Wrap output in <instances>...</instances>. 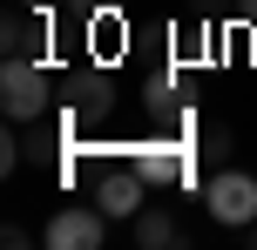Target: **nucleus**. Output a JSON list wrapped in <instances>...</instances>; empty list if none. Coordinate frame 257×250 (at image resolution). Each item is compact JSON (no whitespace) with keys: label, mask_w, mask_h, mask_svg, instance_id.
<instances>
[{"label":"nucleus","mask_w":257,"mask_h":250,"mask_svg":"<svg viewBox=\"0 0 257 250\" xmlns=\"http://www.w3.org/2000/svg\"><path fill=\"white\" fill-rule=\"evenodd\" d=\"M237 14H244V21H257V0H237Z\"/></svg>","instance_id":"obj_12"},{"label":"nucleus","mask_w":257,"mask_h":250,"mask_svg":"<svg viewBox=\"0 0 257 250\" xmlns=\"http://www.w3.org/2000/svg\"><path fill=\"white\" fill-rule=\"evenodd\" d=\"M21 7H54V0H21Z\"/></svg>","instance_id":"obj_13"},{"label":"nucleus","mask_w":257,"mask_h":250,"mask_svg":"<svg viewBox=\"0 0 257 250\" xmlns=\"http://www.w3.org/2000/svg\"><path fill=\"white\" fill-rule=\"evenodd\" d=\"M68 7H81V14H95V7H108V0H68Z\"/></svg>","instance_id":"obj_11"},{"label":"nucleus","mask_w":257,"mask_h":250,"mask_svg":"<svg viewBox=\"0 0 257 250\" xmlns=\"http://www.w3.org/2000/svg\"><path fill=\"white\" fill-rule=\"evenodd\" d=\"M244 237H250V250H257V223H250V230H244Z\"/></svg>","instance_id":"obj_14"},{"label":"nucleus","mask_w":257,"mask_h":250,"mask_svg":"<svg viewBox=\"0 0 257 250\" xmlns=\"http://www.w3.org/2000/svg\"><path fill=\"white\" fill-rule=\"evenodd\" d=\"M203 210H210V223H223V230H250L257 223V176L244 169H210V183H203Z\"/></svg>","instance_id":"obj_2"},{"label":"nucleus","mask_w":257,"mask_h":250,"mask_svg":"<svg viewBox=\"0 0 257 250\" xmlns=\"http://www.w3.org/2000/svg\"><path fill=\"white\" fill-rule=\"evenodd\" d=\"M128 237H136L142 250H176V243H183V223L163 216V210H142L136 223H128Z\"/></svg>","instance_id":"obj_9"},{"label":"nucleus","mask_w":257,"mask_h":250,"mask_svg":"<svg viewBox=\"0 0 257 250\" xmlns=\"http://www.w3.org/2000/svg\"><path fill=\"white\" fill-rule=\"evenodd\" d=\"M0 48L7 54H41L48 48V7H14L0 27Z\"/></svg>","instance_id":"obj_8"},{"label":"nucleus","mask_w":257,"mask_h":250,"mask_svg":"<svg viewBox=\"0 0 257 250\" xmlns=\"http://www.w3.org/2000/svg\"><path fill=\"white\" fill-rule=\"evenodd\" d=\"M68 95V115L75 122H102L108 108H115V81H108V68H75V75L61 81Z\"/></svg>","instance_id":"obj_5"},{"label":"nucleus","mask_w":257,"mask_h":250,"mask_svg":"<svg viewBox=\"0 0 257 250\" xmlns=\"http://www.w3.org/2000/svg\"><path fill=\"white\" fill-rule=\"evenodd\" d=\"M136 169H142V183L149 189H190L196 183V149H183V142H142L136 149Z\"/></svg>","instance_id":"obj_4"},{"label":"nucleus","mask_w":257,"mask_h":250,"mask_svg":"<svg viewBox=\"0 0 257 250\" xmlns=\"http://www.w3.org/2000/svg\"><path fill=\"white\" fill-rule=\"evenodd\" d=\"M54 102V75L41 68V54H7V68H0V108H7V122H41Z\"/></svg>","instance_id":"obj_1"},{"label":"nucleus","mask_w":257,"mask_h":250,"mask_svg":"<svg viewBox=\"0 0 257 250\" xmlns=\"http://www.w3.org/2000/svg\"><path fill=\"white\" fill-rule=\"evenodd\" d=\"M196 156H203V162H210V169H223V162H230V156H237V135H230V129H223V122H210V129H203V135H196Z\"/></svg>","instance_id":"obj_10"},{"label":"nucleus","mask_w":257,"mask_h":250,"mask_svg":"<svg viewBox=\"0 0 257 250\" xmlns=\"http://www.w3.org/2000/svg\"><path fill=\"white\" fill-rule=\"evenodd\" d=\"M95 203L108 210V223H136L142 203H149V183H142V169L128 162V169H108L102 183H95Z\"/></svg>","instance_id":"obj_6"},{"label":"nucleus","mask_w":257,"mask_h":250,"mask_svg":"<svg viewBox=\"0 0 257 250\" xmlns=\"http://www.w3.org/2000/svg\"><path fill=\"white\" fill-rule=\"evenodd\" d=\"M102 237H108V210L102 203H61L48 216V230H41L48 250H102Z\"/></svg>","instance_id":"obj_3"},{"label":"nucleus","mask_w":257,"mask_h":250,"mask_svg":"<svg viewBox=\"0 0 257 250\" xmlns=\"http://www.w3.org/2000/svg\"><path fill=\"white\" fill-rule=\"evenodd\" d=\"M142 108H149L156 122H169V129H183V122H190V108H183V81L169 75V68H156V75L142 81Z\"/></svg>","instance_id":"obj_7"}]
</instances>
